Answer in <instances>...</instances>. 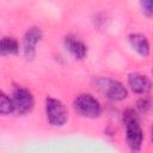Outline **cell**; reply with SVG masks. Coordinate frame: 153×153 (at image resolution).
Segmentation results:
<instances>
[{"mask_svg":"<svg viewBox=\"0 0 153 153\" xmlns=\"http://www.w3.org/2000/svg\"><path fill=\"white\" fill-rule=\"evenodd\" d=\"M74 110L82 117L97 118L102 115V105L99 100L90 93H81L74 99Z\"/></svg>","mask_w":153,"mask_h":153,"instance_id":"cell-2","label":"cell"},{"mask_svg":"<svg viewBox=\"0 0 153 153\" xmlns=\"http://www.w3.org/2000/svg\"><path fill=\"white\" fill-rule=\"evenodd\" d=\"M128 85L130 90L137 94H147L153 88L152 80L147 75L139 72H133L128 75Z\"/></svg>","mask_w":153,"mask_h":153,"instance_id":"cell-7","label":"cell"},{"mask_svg":"<svg viewBox=\"0 0 153 153\" xmlns=\"http://www.w3.org/2000/svg\"><path fill=\"white\" fill-rule=\"evenodd\" d=\"M45 115L48 122L54 127H62L68 120L66 106L60 99L54 97H48L45 99Z\"/></svg>","mask_w":153,"mask_h":153,"instance_id":"cell-3","label":"cell"},{"mask_svg":"<svg viewBox=\"0 0 153 153\" xmlns=\"http://www.w3.org/2000/svg\"><path fill=\"white\" fill-rule=\"evenodd\" d=\"M152 73H153V69H152Z\"/></svg>","mask_w":153,"mask_h":153,"instance_id":"cell-15","label":"cell"},{"mask_svg":"<svg viewBox=\"0 0 153 153\" xmlns=\"http://www.w3.org/2000/svg\"><path fill=\"white\" fill-rule=\"evenodd\" d=\"M96 84L98 88L106 96V98L114 102H121L128 97L127 87L117 80L110 78H99L96 80Z\"/></svg>","mask_w":153,"mask_h":153,"instance_id":"cell-4","label":"cell"},{"mask_svg":"<svg viewBox=\"0 0 153 153\" xmlns=\"http://www.w3.org/2000/svg\"><path fill=\"white\" fill-rule=\"evenodd\" d=\"M16 112L14 109V104L12 100V97H8V94H6L5 92H1V99H0V114L2 116L10 115Z\"/></svg>","mask_w":153,"mask_h":153,"instance_id":"cell-11","label":"cell"},{"mask_svg":"<svg viewBox=\"0 0 153 153\" xmlns=\"http://www.w3.org/2000/svg\"><path fill=\"white\" fill-rule=\"evenodd\" d=\"M129 44L130 47L142 57H147L149 55L151 51V47H149V42L147 39V37L142 33H130L128 37Z\"/></svg>","mask_w":153,"mask_h":153,"instance_id":"cell-9","label":"cell"},{"mask_svg":"<svg viewBox=\"0 0 153 153\" xmlns=\"http://www.w3.org/2000/svg\"><path fill=\"white\" fill-rule=\"evenodd\" d=\"M63 44H65L66 50H68L69 54L76 60H82L87 55L86 44L81 39L76 38L74 36H71V35L66 36L63 39Z\"/></svg>","mask_w":153,"mask_h":153,"instance_id":"cell-8","label":"cell"},{"mask_svg":"<svg viewBox=\"0 0 153 153\" xmlns=\"http://www.w3.org/2000/svg\"><path fill=\"white\" fill-rule=\"evenodd\" d=\"M0 53L2 56L17 55L19 53V42L14 37L4 36L0 42Z\"/></svg>","mask_w":153,"mask_h":153,"instance_id":"cell-10","label":"cell"},{"mask_svg":"<svg viewBox=\"0 0 153 153\" xmlns=\"http://www.w3.org/2000/svg\"><path fill=\"white\" fill-rule=\"evenodd\" d=\"M123 123L126 128L127 145L133 152H137L143 142V130L140 126L139 115L134 109H127L123 112Z\"/></svg>","mask_w":153,"mask_h":153,"instance_id":"cell-1","label":"cell"},{"mask_svg":"<svg viewBox=\"0 0 153 153\" xmlns=\"http://www.w3.org/2000/svg\"><path fill=\"white\" fill-rule=\"evenodd\" d=\"M151 140L153 142V127H152V130H151Z\"/></svg>","mask_w":153,"mask_h":153,"instance_id":"cell-14","label":"cell"},{"mask_svg":"<svg viewBox=\"0 0 153 153\" xmlns=\"http://www.w3.org/2000/svg\"><path fill=\"white\" fill-rule=\"evenodd\" d=\"M136 105H137V109H139V110H141V111H148V110L152 108L153 103H152V99H151V98H148V97H142V98H140V99L137 100Z\"/></svg>","mask_w":153,"mask_h":153,"instance_id":"cell-12","label":"cell"},{"mask_svg":"<svg viewBox=\"0 0 153 153\" xmlns=\"http://www.w3.org/2000/svg\"><path fill=\"white\" fill-rule=\"evenodd\" d=\"M12 100L14 104L16 112L19 115H25L30 112L35 105L33 94L31 93V91H29L26 87L23 86H17L13 88Z\"/></svg>","mask_w":153,"mask_h":153,"instance_id":"cell-5","label":"cell"},{"mask_svg":"<svg viewBox=\"0 0 153 153\" xmlns=\"http://www.w3.org/2000/svg\"><path fill=\"white\" fill-rule=\"evenodd\" d=\"M43 38V32L38 26H31L26 30L23 38V50L27 60H32L36 56V45Z\"/></svg>","mask_w":153,"mask_h":153,"instance_id":"cell-6","label":"cell"},{"mask_svg":"<svg viewBox=\"0 0 153 153\" xmlns=\"http://www.w3.org/2000/svg\"><path fill=\"white\" fill-rule=\"evenodd\" d=\"M140 6L146 16H153V0H143L140 2Z\"/></svg>","mask_w":153,"mask_h":153,"instance_id":"cell-13","label":"cell"}]
</instances>
